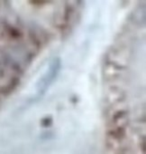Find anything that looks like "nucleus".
<instances>
[{"instance_id": "1", "label": "nucleus", "mask_w": 146, "mask_h": 154, "mask_svg": "<svg viewBox=\"0 0 146 154\" xmlns=\"http://www.w3.org/2000/svg\"><path fill=\"white\" fill-rule=\"evenodd\" d=\"M145 2L128 16L104 57L102 103L107 154H145Z\"/></svg>"}, {"instance_id": "2", "label": "nucleus", "mask_w": 146, "mask_h": 154, "mask_svg": "<svg viewBox=\"0 0 146 154\" xmlns=\"http://www.w3.org/2000/svg\"><path fill=\"white\" fill-rule=\"evenodd\" d=\"M57 37L61 36L42 2L0 1V104Z\"/></svg>"}]
</instances>
